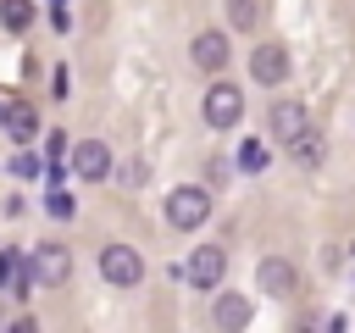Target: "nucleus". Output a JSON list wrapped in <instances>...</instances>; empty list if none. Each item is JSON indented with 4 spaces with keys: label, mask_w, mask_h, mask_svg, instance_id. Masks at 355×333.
Instances as JSON below:
<instances>
[{
    "label": "nucleus",
    "mask_w": 355,
    "mask_h": 333,
    "mask_svg": "<svg viewBox=\"0 0 355 333\" xmlns=\"http://www.w3.org/2000/svg\"><path fill=\"white\" fill-rule=\"evenodd\" d=\"M100 278L116 283V289H133V283L144 278V255H139L133 244H105V250H100Z\"/></svg>",
    "instance_id": "f257e3e1"
},
{
    "label": "nucleus",
    "mask_w": 355,
    "mask_h": 333,
    "mask_svg": "<svg viewBox=\"0 0 355 333\" xmlns=\"http://www.w3.org/2000/svg\"><path fill=\"white\" fill-rule=\"evenodd\" d=\"M205 216H211V194H205V189L183 183V189L166 194V222H172V228H200Z\"/></svg>",
    "instance_id": "f03ea898"
},
{
    "label": "nucleus",
    "mask_w": 355,
    "mask_h": 333,
    "mask_svg": "<svg viewBox=\"0 0 355 333\" xmlns=\"http://www.w3.org/2000/svg\"><path fill=\"white\" fill-rule=\"evenodd\" d=\"M172 272H183V283H194V289H216L222 283V272H227V255L216 250V244H200L183 266H172Z\"/></svg>",
    "instance_id": "7ed1b4c3"
},
{
    "label": "nucleus",
    "mask_w": 355,
    "mask_h": 333,
    "mask_svg": "<svg viewBox=\"0 0 355 333\" xmlns=\"http://www.w3.org/2000/svg\"><path fill=\"white\" fill-rule=\"evenodd\" d=\"M239 117H244L239 83H211V89H205V122H211V128H233Z\"/></svg>",
    "instance_id": "20e7f679"
},
{
    "label": "nucleus",
    "mask_w": 355,
    "mask_h": 333,
    "mask_svg": "<svg viewBox=\"0 0 355 333\" xmlns=\"http://www.w3.org/2000/svg\"><path fill=\"white\" fill-rule=\"evenodd\" d=\"M67 272H72V255H67V244H44V250L28 261V278H33V283H44V289L67 283Z\"/></svg>",
    "instance_id": "39448f33"
},
{
    "label": "nucleus",
    "mask_w": 355,
    "mask_h": 333,
    "mask_svg": "<svg viewBox=\"0 0 355 333\" xmlns=\"http://www.w3.org/2000/svg\"><path fill=\"white\" fill-rule=\"evenodd\" d=\"M266 128H272V139H277V144H294V139L311 128V117H305V105H300V100H277V105H272V117H266Z\"/></svg>",
    "instance_id": "423d86ee"
},
{
    "label": "nucleus",
    "mask_w": 355,
    "mask_h": 333,
    "mask_svg": "<svg viewBox=\"0 0 355 333\" xmlns=\"http://www.w3.org/2000/svg\"><path fill=\"white\" fill-rule=\"evenodd\" d=\"M250 72H255V83H283L288 78V56H283V44H255V56H250Z\"/></svg>",
    "instance_id": "0eeeda50"
},
{
    "label": "nucleus",
    "mask_w": 355,
    "mask_h": 333,
    "mask_svg": "<svg viewBox=\"0 0 355 333\" xmlns=\"http://www.w3.org/2000/svg\"><path fill=\"white\" fill-rule=\"evenodd\" d=\"M72 172H78V178H89V183H94V178H105V172H111V150H105L100 139L72 144Z\"/></svg>",
    "instance_id": "6e6552de"
},
{
    "label": "nucleus",
    "mask_w": 355,
    "mask_h": 333,
    "mask_svg": "<svg viewBox=\"0 0 355 333\" xmlns=\"http://www.w3.org/2000/svg\"><path fill=\"white\" fill-rule=\"evenodd\" d=\"M255 283H261L266 294H294L300 272H294V261H283V255H266V261L255 266Z\"/></svg>",
    "instance_id": "1a4fd4ad"
},
{
    "label": "nucleus",
    "mask_w": 355,
    "mask_h": 333,
    "mask_svg": "<svg viewBox=\"0 0 355 333\" xmlns=\"http://www.w3.org/2000/svg\"><path fill=\"white\" fill-rule=\"evenodd\" d=\"M0 128H6L17 144H28V139L39 133V111H33L28 100H17V94H11V100H6V111H0Z\"/></svg>",
    "instance_id": "9d476101"
},
{
    "label": "nucleus",
    "mask_w": 355,
    "mask_h": 333,
    "mask_svg": "<svg viewBox=\"0 0 355 333\" xmlns=\"http://www.w3.org/2000/svg\"><path fill=\"white\" fill-rule=\"evenodd\" d=\"M194 67H205V72H222L227 67V39L222 33H194Z\"/></svg>",
    "instance_id": "9b49d317"
},
{
    "label": "nucleus",
    "mask_w": 355,
    "mask_h": 333,
    "mask_svg": "<svg viewBox=\"0 0 355 333\" xmlns=\"http://www.w3.org/2000/svg\"><path fill=\"white\" fill-rule=\"evenodd\" d=\"M211 322H216V327H250V300H244V294H222V300L211 305Z\"/></svg>",
    "instance_id": "f8f14e48"
},
{
    "label": "nucleus",
    "mask_w": 355,
    "mask_h": 333,
    "mask_svg": "<svg viewBox=\"0 0 355 333\" xmlns=\"http://www.w3.org/2000/svg\"><path fill=\"white\" fill-rule=\"evenodd\" d=\"M288 155H294V166H316V161H322V139H316V133L305 128V133H300V139L288 144Z\"/></svg>",
    "instance_id": "ddd939ff"
},
{
    "label": "nucleus",
    "mask_w": 355,
    "mask_h": 333,
    "mask_svg": "<svg viewBox=\"0 0 355 333\" xmlns=\"http://www.w3.org/2000/svg\"><path fill=\"white\" fill-rule=\"evenodd\" d=\"M0 17H6L11 33H22V28L33 22V6H28V0H0Z\"/></svg>",
    "instance_id": "4468645a"
},
{
    "label": "nucleus",
    "mask_w": 355,
    "mask_h": 333,
    "mask_svg": "<svg viewBox=\"0 0 355 333\" xmlns=\"http://www.w3.org/2000/svg\"><path fill=\"white\" fill-rule=\"evenodd\" d=\"M22 278H28L22 272V255L17 250H0V289H22Z\"/></svg>",
    "instance_id": "2eb2a0df"
},
{
    "label": "nucleus",
    "mask_w": 355,
    "mask_h": 333,
    "mask_svg": "<svg viewBox=\"0 0 355 333\" xmlns=\"http://www.w3.org/2000/svg\"><path fill=\"white\" fill-rule=\"evenodd\" d=\"M227 17L233 28H255V0H227Z\"/></svg>",
    "instance_id": "dca6fc26"
},
{
    "label": "nucleus",
    "mask_w": 355,
    "mask_h": 333,
    "mask_svg": "<svg viewBox=\"0 0 355 333\" xmlns=\"http://www.w3.org/2000/svg\"><path fill=\"white\" fill-rule=\"evenodd\" d=\"M239 161H244V166H250V172H255V166H261V161H266V150H261V144H255V139H250V144H244V150H239Z\"/></svg>",
    "instance_id": "f3484780"
},
{
    "label": "nucleus",
    "mask_w": 355,
    "mask_h": 333,
    "mask_svg": "<svg viewBox=\"0 0 355 333\" xmlns=\"http://www.w3.org/2000/svg\"><path fill=\"white\" fill-rule=\"evenodd\" d=\"M11 172H17V178H39V161H33V155H28V150H22V155H17V161H11Z\"/></svg>",
    "instance_id": "a211bd4d"
}]
</instances>
